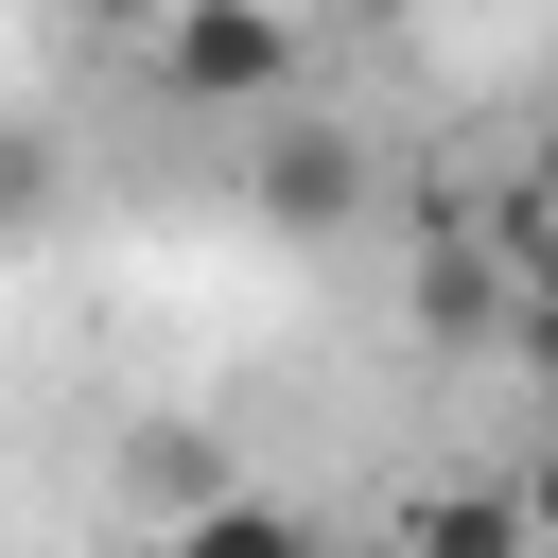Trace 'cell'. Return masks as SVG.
Returning <instances> with one entry per match:
<instances>
[{
    "mask_svg": "<svg viewBox=\"0 0 558 558\" xmlns=\"http://www.w3.org/2000/svg\"><path fill=\"white\" fill-rule=\"evenodd\" d=\"M157 87L209 122H279L296 105V0H157Z\"/></svg>",
    "mask_w": 558,
    "mask_h": 558,
    "instance_id": "obj_1",
    "label": "cell"
},
{
    "mask_svg": "<svg viewBox=\"0 0 558 558\" xmlns=\"http://www.w3.org/2000/svg\"><path fill=\"white\" fill-rule=\"evenodd\" d=\"M349 209H366V140H349V122H314V105H279V122H262V227L331 244Z\"/></svg>",
    "mask_w": 558,
    "mask_h": 558,
    "instance_id": "obj_2",
    "label": "cell"
},
{
    "mask_svg": "<svg viewBox=\"0 0 558 558\" xmlns=\"http://www.w3.org/2000/svg\"><path fill=\"white\" fill-rule=\"evenodd\" d=\"M140 558H331V523L279 506V488H209V506H174Z\"/></svg>",
    "mask_w": 558,
    "mask_h": 558,
    "instance_id": "obj_3",
    "label": "cell"
},
{
    "mask_svg": "<svg viewBox=\"0 0 558 558\" xmlns=\"http://www.w3.org/2000/svg\"><path fill=\"white\" fill-rule=\"evenodd\" d=\"M401 558H523V488L506 471H436L401 506Z\"/></svg>",
    "mask_w": 558,
    "mask_h": 558,
    "instance_id": "obj_4",
    "label": "cell"
},
{
    "mask_svg": "<svg viewBox=\"0 0 558 558\" xmlns=\"http://www.w3.org/2000/svg\"><path fill=\"white\" fill-rule=\"evenodd\" d=\"M523 279H541V314H523V331H541V349H558V174H541V192H523Z\"/></svg>",
    "mask_w": 558,
    "mask_h": 558,
    "instance_id": "obj_5",
    "label": "cell"
},
{
    "mask_svg": "<svg viewBox=\"0 0 558 558\" xmlns=\"http://www.w3.org/2000/svg\"><path fill=\"white\" fill-rule=\"evenodd\" d=\"M506 488H523V558H558V436H541V453H523Z\"/></svg>",
    "mask_w": 558,
    "mask_h": 558,
    "instance_id": "obj_6",
    "label": "cell"
},
{
    "mask_svg": "<svg viewBox=\"0 0 558 558\" xmlns=\"http://www.w3.org/2000/svg\"><path fill=\"white\" fill-rule=\"evenodd\" d=\"M35 174H52V157H35V140H0V209H35Z\"/></svg>",
    "mask_w": 558,
    "mask_h": 558,
    "instance_id": "obj_7",
    "label": "cell"
},
{
    "mask_svg": "<svg viewBox=\"0 0 558 558\" xmlns=\"http://www.w3.org/2000/svg\"><path fill=\"white\" fill-rule=\"evenodd\" d=\"M331 558H349V541H331ZM384 558H401V541H384Z\"/></svg>",
    "mask_w": 558,
    "mask_h": 558,
    "instance_id": "obj_8",
    "label": "cell"
}]
</instances>
